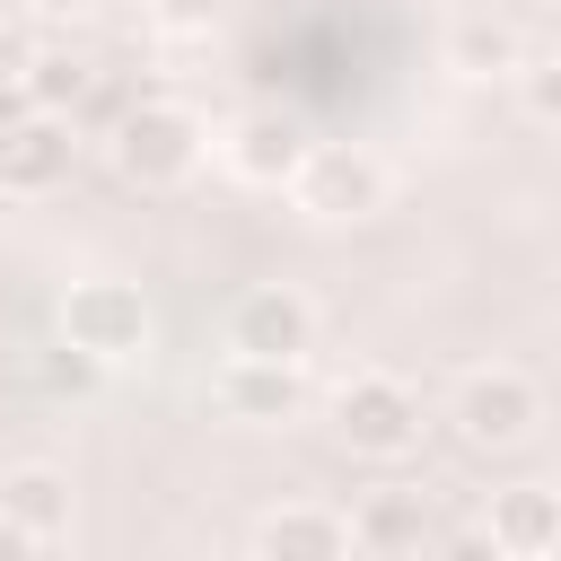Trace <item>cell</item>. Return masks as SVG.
Masks as SVG:
<instances>
[{
    "mask_svg": "<svg viewBox=\"0 0 561 561\" xmlns=\"http://www.w3.org/2000/svg\"><path fill=\"white\" fill-rule=\"evenodd\" d=\"M105 149H114L123 184H140V193H175V184L202 175V158H210V123H202L193 105H175V96H140V105H123V123H114Z\"/></svg>",
    "mask_w": 561,
    "mask_h": 561,
    "instance_id": "cell-1",
    "label": "cell"
},
{
    "mask_svg": "<svg viewBox=\"0 0 561 561\" xmlns=\"http://www.w3.org/2000/svg\"><path fill=\"white\" fill-rule=\"evenodd\" d=\"M280 193H289V210L316 219V228H359V219L386 210V167H377L368 149H351V140H307Z\"/></svg>",
    "mask_w": 561,
    "mask_h": 561,
    "instance_id": "cell-2",
    "label": "cell"
},
{
    "mask_svg": "<svg viewBox=\"0 0 561 561\" xmlns=\"http://www.w3.org/2000/svg\"><path fill=\"white\" fill-rule=\"evenodd\" d=\"M333 438L359 456V465H403L421 447V394L394 377V368H351L333 386Z\"/></svg>",
    "mask_w": 561,
    "mask_h": 561,
    "instance_id": "cell-3",
    "label": "cell"
},
{
    "mask_svg": "<svg viewBox=\"0 0 561 561\" xmlns=\"http://www.w3.org/2000/svg\"><path fill=\"white\" fill-rule=\"evenodd\" d=\"M61 342L88 351L96 368H149L158 316H149V298H140L131 280H70V298H61Z\"/></svg>",
    "mask_w": 561,
    "mask_h": 561,
    "instance_id": "cell-4",
    "label": "cell"
},
{
    "mask_svg": "<svg viewBox=\"0 0 561 561\" xmlns=\"http://www.w3.org/2000/svg\"><path fill=\"white\" fill-rule=\"evenodd\" d=\"M447 421H456V438H465L473 456H508V447H526V438L543 430V386H535L526 368H508V359L465 368Z\"/></svg>",
    "mask_w": 561,
    "mask_h": 561,
    "instance_id": "cell-5",
    "label": "cell"
},
{
    "mask_svg": "<svg viewBox=\"0 0 561 561\" xmlns=\"http://www.w3.org/2000/svg\"><path fill=\"white\" fill-rule=\"evenodd\" d=\"M210 403L245 430H280L307 412V359H254V351H219L210 368Z\"/></svg>",
    "mask_w": 561,
    "mask_h": 561,
    "instance_id": "cell-6",
    "label": "cell"
},
{
    "mask_svg": "<svg viewBox=\"0 0 561 561\" xmlns=\"http://www.w3.org/2000/svg\"><path fill=\"white\" fill-rule=\"evenodd\" d=\"M70 167H79V123L70 114H18L9 131H0V193L9 202H44V193H61L70 184Z\"/></svg>",
    "mask_w": 561,
    "mask_h": 561,
    "instance_id": "cell-7",
    "label": "cell"
},
{
    "mask_svg": "<svg viewBox=\"0 0 561 561\" xmlns=\"http://www.w3.org/2000/svg\"><path fill=\"white\" fill-rule=\"evenodd\" d=\"M228 351L307 359V351H316V307H307L289 280H254V289H237V307H228Z\"/></svg>",
    "mask_w": 561,
    "mask_h": 561,
    "instance_id": "cell-8",
    "label": "cell"
},
{
    "mask_svg": "<svg viewBox=\"0 0 561 561\" xmlns=\"http://www.w3.org/2000/svg\"><path fill=\"white\" fill-rule=\"evenodd\" d=\"M254 561H342L351 552V508L333 500H280L254 517Z\"/></svg>",
    "mask_w": 561,
    "mask_h": 561,
    "instance_id": "cell-9",
    "label": "cell"
},
{
    "mask_svg": "<svg viewBox=\"0 0 561 561\" xmlns=\"http://www.w3.org/2000/svg\"><path fill=\"white\" fill-rule=\"evenodd\" d=\"M482 543L508 552V561H543L561 552V491L552 482H508L482 500Z\"/></svg>",
    "mask_w": 561,
    "mask_h": 561,
    "instance_id": "cell-10",
    "label": "cell"
},
{
    "mask_svg": "<svg viewBox=\"0 0 561 561\" xmlns=\"http://www.w3.org/2000/svg\"><path fill=\"white\" fill-rule=\"evenodd\" d=\"M421 543H430V500H421L412 482H377V491L351 500V552L403 561V552H421Z\"/></svg>",
    "mask_w": 561,
    "mask_h": 561,
    "instance_id": "cell-11",
    "label": "cell"
},
{
    "mask_svg": "<svg viewBox=\"0 0 561 561\" xmlns=\"http://www.w3.org/2000/svg\"><path fill=\"white\" fill-rule=\"evenodd\" d=\"M298 149H307V131H298L280 105H254V114H237V123H228V140H219L228 175H237V184H272V193L289 184Z\"/></svg>",
    "mask_w": 561,
    "mask_h": 561,
    "instance_id": "cell-12",
    "label": "cell"
},
{
    "mask_svg": "<svg viewBox=\"0 0 561 561\" xmlns=\"http://www.w3.org/2000/svg\"><path fill=\"white\" fill-rule=\"evenodd\" d=\"M0 508L26 526V543L35 552H53V543H70V517H79V491H70V473L61 465H9L0 473Z\"/></svg>",
    "mask_w": 561,
    "mask_h": 561,
    "instance_id": "cell-13",
    "label": "cell"
},
{
    "mask_svg": "<svg viewBox=\"0 0 561 561\" xmlns=\"http://www.w3.org/2000/svg\"><path fill=\"white\" fill-rule=\"evenodd\" d=\"M517 61H526V35L500 26V18H465V26L447 35V70H456V79H508Z\"/></svg>",
    "mask_w": 561,
    "mask_h": 561,
    "instance_id": "cell-14",
    "label": "cell"
},
{
    "mask_svg": "<svg viewBox=\"0 0 561 561\" xmlns=\"http://www.w3.org/2000/svg\"><path fill=\"white\" fill-rule=\"evenodd\" d=\"M26 96H35L44 114H79V105H88V61H70V53H35V61H26Z\"/></svg>",
    "mask_w": 561,
    "mask_h": 561,
    "instance_id": "cell-15",
    "label": "cell"
},
{
    "mask_svg": "<svg viewBox=\"0 0 561 561\" xmlns=\"http://www.w3.org/2000/svg\"><path fill=\"white\" fill-rule=\"evenodd\" d=\"M508 88H517V105H526V123H561V53H526L517 70H508Z\"/></svg>",
    "mask_w": 561,
    "mask_h": 561,
    "instance_id": "cell-16",
    "label": "cell"
},
{
    "mask_svg": "<svg viewBox=\"0 0 561 561\" xmlns=\"http://www.w3.org/2000/svg\"><path fill=\"white\" fill-rule=\"evenodd\" d=\"M149 26L175 35V44H202V35L228 26V0H149Z\"/></svg>",
    "mask_w": 561,
    "mask_h": 561,
    "instance_id": "cell-17",
    "label": "cell"
},
{
    "mask_svg": "<svg viewBox=\"0 0 561 561\" xmlns=\"http://www.w3.org/2000/svg\"><path fill=\"white\" fill-rule=\"evenodd\" d=\"M44 44H35V18L18 9V18H0V79H26V61H35Z\"/></svg>",
    "mask_w": 561,
    "mask_h": 561,
    "instance_id": "cell-18",
    "label": "cell"
},
{
    "mask_svg": "<svg viewBox=\"0 0 561 561\" xmlns=\"http://www.w3.org/2000/svg\"><path fill=\"white\" fill-rule=\"evenodd\" d=\"M18 9H26V18H35V26H61V18H88V9H96V0H18Z\"/></svg>",
    "mask_w": 561,
    "mask_h": 561,
    "instance_id": "cell-19",
    "label": "cell"
},
{
    "mask_svg": "<svg viewBox=\"0 0 561 561\" xmlns=\"http://www.w3.org/2000/svg\"><path fill=\"white\" fill-rule=\"evenodd\" d=\"M18 114H35V96H26V79H0V131H9Z\"/></svg>",
    "mask_w": 561,
    "mask_h": 561,
    "instance_id": "cell-20",
    "label": "cell"
},
{
    "mask_svg": "<svg viewBox=\"0 0 561 561\" xmlns=\"http://www.w3.org/2000/svg\"><path fill=\"white\" fill-rule=\"evenodd\" d=\"M18 552H35V543H26V526H18L9 508H0V561H18Z\"/></svg>",
    "mask_w": 561,
    "mask_h": 561,
    "instance_id": "cell-21",
    "label": "cell"
},
{
    "mask_svg": "<svg viewBox=\"0 0 561 561\" xmlns=\"http://www.w3.org/2000/svg\"><path fill=\"white\" fill-rule=\"evenodd\" d=\"M543 9H552V53H561V0H543Z\"/></svg>",
    "mask_w": 561,
    "mask_h": 561,
    "instance_id": "cell-22",
    "label": "cell"
},
{
    "mask_svg": "<svg viewBox=\"0 0 561 561\" xmlns=\"http://www.w3.org/2000/svg\"><path fill=\"white\" fill-rule=\"evenodd\" d=\"M552 131H561V123H552Z\"/></svg>",
    "mask_w": 561,
    "mask_h": 561,
    "instance_id": "cell-23",
    "label": "cell"
}]
</instances>
